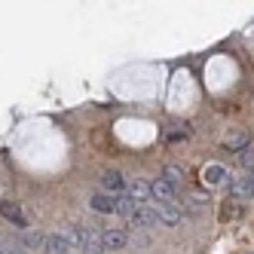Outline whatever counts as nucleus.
I'll return each instance as SVG.
<instances>
[{
    "mask_svg": "<svg viewBox=\"0 0 254 254\" xmlns=\"http://www.w3.org/2000/svg\"><path fill=\"white\" fill-rule=\"evenodd\" d=\"M43 251L46 254H67V251H74V245H70L64 230H56V233H46L43 236Z\"/></svg>",
    "mask_w": 254,
    "mask_h": 254,
    "instance_id": "3",
    "label": "nucleus"
},
{
    "mask_svg": "<svg viewBox=\"0 0 254 254\" xmlns=\"http://www.w3.org/2000/svg\"><path fill=\"white\" fill-rule=\"evenodd\" d=\"M0 251L3 254H25V245L19 239H0Z\"/></svg>",
    "mask_w": 254,
    "mask_h": 254,
    "instance_id": "16",
    "label": "nucleus"
},
{
    "mask_svg": "<svg viewBox=\"0 0 254 254\" xmlns=\"http://www.w3.org/2000/svg\"><path fill=\"white\" fill-rule=\"evenodd\" d=\"M117 199L120 196H114V193H95L92 199H89V205H92V211H98V214H117Z\"/></svg>",
    "mask_w": 254,
    "mask_h": 254,
    "instance_id": "7",
    "label": "nucleus"
},
{
    "mask_svg": "<svg viewBox=\"0 0 254 254\" xmlns=\"http://www.w3.org/2000/svg\"><path fill=\"white\" fill-rule=\"evenodd\" d=\"M150 205H153L156 221H159L162 227H175V224L181 221V208H178V202H150Z\"/></svg>",
    "mask_w": 254,
    "mask_h": 254,
    "instance_id": "5",
    "label": "nucleus"
},
{
    "mask_svg": "<svg viewBox=\"0 0 254 254\" xmlns=\"http://www.w3.org/2000/svg\"><path fill=\"white\" fill-rule=\"evenodd\" d=\"M101 242H104V251H123L126 245H129V233L126 230H104Z\"/></svg>",
    "mask_w": 254,
    "mask_h": 254,
    "instance_id": "9",
    "label": "nucleus"
},
{
    "mask_svg": "<svg viewBox=\"0 0 254 254\" xmlns=\"http://www.w3.org/2000/svg\"><path fill=\"white\" fill-rule=\"evenodd\" d=\"M0 217H3V221H9V227L22 230V233L31 230V217H28V211L22 208V202H12V199H0Z\"/></svg>",
    "mask_w": 254,
    "mask_h": 254,
    "instance_id": "2",
    "label": "nucleus"
},
{
    "mask_svg": "<svg viewBox=\"0 0 254 254\" xmlns=\"http://www.w3.org/2000/svg\"><path fill=\"white\" fill-rule=\"evenodd\" d=\"M230 196H233V199H251V196H254V175L233 178V181H230Z\"/></svg>",
    "mask_w": 254,
    "mask_h": 254,
    "instance_id": "8",
    "label": "nucleus"
},
{
    "mask_svg": "<svg viewBox=\"0 0 254 254\" xmlns=\"http://www.w3.org/2000/svg\"><path fill=\"white\" fill-rule=\"evenodd\" d=\"M251 254H254V251H251Z\"/></svg>",
    "mask_w": 254,
    "mask_h": 254,
    "instance_id": "20",
    "label": "nucleus"
},
{
    "mask_svg": "<svg viewBox=\"0 0 254 254\" xmlns=\"http://www.w3.org/2000/svg\"><path fill=\"white\" fill-rule=\"evenodd\" d=\"M67 239L80 254H104V242H101V233L89 230V227H67Z\"/></svg>",
    "mask_w": 254,
    "mask_h": 254,
    "instance_id": "1",
    "label": "nucleus"
},
{
    "mask_svg": "<svg viewBox=\"0 0 254 254\" xmlns=\"http://www.w3.org/2000/svg\"><path fill=\"white\" fill-rule=\"evenodd\" d=\"M233 217H239V205L227 199V202L221 205V221H233Z\"/></svg>",
    "mask_w": 254,
    "mask_h": 254,
    "instance_id": "18",
    "label": "nucleus"
},
{
    "mask_svg": "<svg viewBox=\"0 0 254 254\" xmlns=\"http://www.w3.org/2000/svg\"><path fill=\"white\" fill-rule=\"evenodd\" d=\"M248 141H251V132L248 129H230L221 144H224L230 153H242V150H248Z\"/></svg>",
    "mask_w": 254,
    "mask_h": 254,
    "instance_id": "4",
    "label": "nucleus"
},
{
    "mask_svg": "<svg viewBox=\"0 0 254 254\" xmlns=\"http://www.w3.org/2000/svg\"><path fill=\"white\" fill-rule=\"evenodd\" d=\"M19 242L25 245V251H31V248H43V236H40V233H31V230H28V233L22 236Z\"/></svg>",
    "mask_w": 254,
    "mask_h": 254,
    "instance_id": "15",
    "label": "nucleus"
},
{
    "mask_svg": "<svg viewBox=\"0 0 254 254\" xmlns=\"http://www.w3.org/2000/svg\"><path fill=\"white\" fill-rule=\"evenodd\" d=\"M138 205H141L138 199H132V196H120V199H117V214L129 221V217L135 214V208H138Z\"/></svg>",
    "mask_w": 254,
    "mask_h": 254,
    "instance_id": "13",
    "label": "nucleus"
},
{
    "mask_svg": "<svg viewBox=\"0 0 254 254\" xmlns=\"http://www.w3.org/2000/svg\"><path fill=\"white\" fill-rule=\"evenodd\" d=\"M129 224H132V227H153V224H159L153 205H150V202H141V205L135 208V214L129 217Z\"/></svg>",
    "mask_w": 254,
    "mask_h": 254,
    "instance_id": "10",
    "label": "nucleus"
},
{
    "mask_svg": "<svg viewBox=\"0 0 254 254\" xmlns=\"http://www.w3.org/2000/svg\"><path fill=\"white\" fill-rule=\"evenodd\" d=\"M0 254H3V251H0Z\"/></svg>",
    "mask_w": 254,
    "mask_h": 254,
    "instance_id": "19",
    "label": "nucleus"
},
{
    "mask_svg": "<svg viewBox=\"0 0 254 254\" xmlns=\"http://www.w3.org/2000/svg\"><path fill=\"white\" fill-rule=\"evenodd\" d=\"M162 181H166V184L169 187H181V184H184V172H181L178 166H166V169H162Z\"/></svg>",
    "mask_w": 254,
    "mask_h": 254,
    "instance_id": "14",
    "label": "nucleus"
},
{
    "mask_svg": "<svg viewBox=\"0 0 254 254\" xmlns=\"http://www.w3.org/2000/svg\"><path fill=\"white\" fill-rule=\"evenodd\" d=\"M101 187H104V193H126V187H129V178H126L123 172H117V169H107L104 175H101Z\"/></svg>",
    "mask_w": 254,
    "mask_h": 254,
    "instance_id": "6",
    "label": "nucleus"
},
{
    "mask_svg": "<svg viewBox=\"0 0 254 254\" xmlns=\"http://www.w3.org/2000/svg\"><path fill=\"white\" fill-rule=\"evenodd\" d=\"M126 196L138 199V202H147L150 196V181H141V178H129V187H126Z\"/></svg>",
    "mask_w": 254,
    "mask_h": 254,
    "instance_id": "11",
    "label": "nucleus"
},
{
    "mask_svg": "<svg viewBox=\"0 0 254 254\" xmlns=\"http://www.w3.org/2000/svg\"><path fill=\"white\" fill-rule=\"evenodd\" d=\"M166 138H169V141H187V138H190V129H187L184 123H181V126H172V129L166 132Z\"/></svg>",
    "mask_w": 254,
    "mask_h": 254,
    "instance_id": "17",
    "label": "nucleus"
},
{
    "mask_svg": "<svg viewBox=\"0 0 254 254\" xmlns=\"http://www.w3.org/2000/svg\"><path fill=\"white\" fill-rule=\"evenodd\" d=\"M227 181V169L224 166H205L202 169V184L205 187H217V184H224Z\"/></svg>",
    "mask_w": 254,
    "mask_h": 254,
    "instance_id": "12",
    "label": "nucleus"
}]
</instances>
